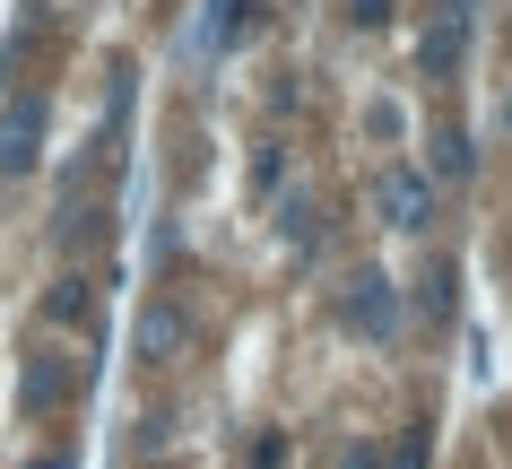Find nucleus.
<instances>
[{"label": "nucleus", "mask_w": 512, "mask_h": 469, "mask_svg": "<svg viewBox=\"0 0 512 469\" xmlns=\"http://www.w3.org/2000/svg\"><path fill=\"white\" fill-rule=\"evenodd\" d=\"M469 0H434V18H426V35H417V70L426 79H460V61H469Z\"/></svg>", "instance_id": "obj_1"}, {"label": "nucleus", "mask_w": 512, "mask_h": 469, "mask_svg": "<svg viewBox=\"0 0 512 469\" xmlns=\"http://www.w3.org/2000/svg\"><path fill=\"white\" fill-rule=\"evenodd\" d=\"M374 209H382V226L417 235V226L434 218V174H426V166H391V174L374 183Z\"/></svg>", "instance_id": "obj_2"}, {"label": "nucleus", "mask_w": 512, "mask_h": 469, "mask_svg": "<svg viewBox=\"0 0 512 469\" xmlns=\"http://www.w3.org/2000/svg\"><path fill=\"white\" fill-rule=\"evenodd\" d=\"M339 313H348V331H356V339H374V348H382L391 331H400V296H391V278H382V270H365V278H356Z\"/></svg>", "instance_id": "obj_3"}, {"label": "nucleus", "mask_w": 512, "mask_h": 469, "mask_svg": "<svg viewBox=\"0 0 512 469\" xmlns=\"http://www.w3.org/2000/svg\"><path fill=\"white\" fill-rule=\"evenodd\" d=\"M35 139H44V96H18V105L0 113V174H27L35 166Z\"/></svg>", "instance_id": "obj_4"}, {"label": "nucleus", "mask_w": 512, "mask_h": 469, "mask_svg": "<svg viewBox=\"0 0 512 469\" xmlns=\"http://www.w3.org/2000/svg\"><path fill=\"white\" fill-rule=\"evenodd\" d=\"M252 27H261V0H209V9H200V44H209V53H235Z\"/></svg>", "instance_id": "obj_5"}, {"label": "nucleus", "mask_w": 512, "mask_h": 469, "mask_svg": "<svg viewBox=\"0 0 512 469\" xmlns=\"http://www.w3.org/2000/svg\"><path fill=\"white\" fill-rule=\"evenodd\" d=\"M61 391H70V357H53V348H44V357H27V383H18V409L27 417H44L61 400Z\"/></svg>", "instance_id": "obj_6"}, {"label": "nucleus", "mask_w": 512, "mask_h": 469, "mask_svg": "<svg viewBox=\"0 0 512 469\" xmlns=\"http://www.w3.org/2000/svg\"><path fill=\"white\" fill-rule=\"evenodd\" d=\"M174 348H183V313L174 304H148L139 313V357H174Z\"/></svg>", "instance_id": "obj_7"}, {"label": "nucleus", "mask_w": 512, "mask_h": 469, "mask_svg": "<svg viewBox=\"0 0 512 469\" xmlns=\"http://www.w3.org/2000/svg\"><path fill=\"white\" fill-rule=\"evenodd\" d=\"M44 313H53V322H87V287H79V278H61L53 296H44Z\"/></svg>", "instance_id": "obj_8"}, {"label": "nucleus", "mask_w": 512, "mask_h": 469, "mask_svg": "<svg viewBox=\"0 0 512 469\" xmlns=\"http://www.w3.org/2000/svg\"><path fill=\"white\" fill-rule=\"evenodd\" d=\"M434 166H443V174H469V131H443V139H434Z\"/></svg>", "instance_id": "obj_9"}, {"label": "nucleus", "mask_w": 512, "mask_h": 469, "mask_svg": "<svg viewBox=\"0 0 512 469\" xmlns=\"http://www.w3.org/2000/svg\"><path fill=\"white\" fill-rule=\"evenodd\" d=\"M339 469H391V461H382V443H348V452H339Z\"/></svg>", "instance_id": "obj_10"}, {"label": "nucleus", "mask_w": 512, "mask_h": 469, "mask_svg": "<svg viewBox=\"0 0 512 469\" xmlns=\"http://www.w3.org/2000/svg\"><path fill=\"white\" fill-rule=\"evenodd\" d=\"M252 469H287V443H278V435H261V443H252Z\"/></svg>", "instance_id": "obj_11"}, {"label": "nucleus", "mask_w": 512, "mask_h": 469, "mask_svg": "<svg viewBox=\"0 0 512 469\" xmlns=\"http://www.w3.org/2000/svg\"><path fill=\"white\" fill-rule=\"evenodd\" d=\"M348 18H356V27H382V18H391V0H348Z\"/></svg>", "instance_id": "obj_12"}, {"label": "nucleus", "mask_w": 512, "mask_h": 469, "mask_svg": "<svg viewBox=\"0 0 512 469\" xmlns=\"http://www.w3.org/2000/svg\"><path fill=\"white\" fill-rule=\"evenodd\" d=\"M27 469H70V461H61V452H44V461H27Z\"/></svg>", "instance_id": "obj_13"}]
</instances>
